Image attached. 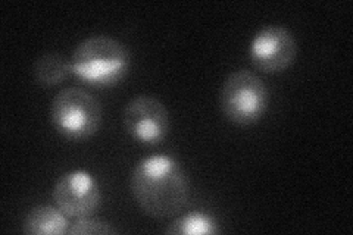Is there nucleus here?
Wrapping results in <instances>:
<instances>
[{"label": "nucleus", "mask_w": 353, "mask_h": 235, "mask_svg": "<svg viewBox=\"0 0 353 235\" xmlns=\"http://www.w3.org/2000/svg\"><path fill=\"white\" fill-rule=\"evenodd\" d=\"M168 234L174 235H215L219 232L216 219L203 210H193L190 214L176 216L170 227Z\"/></svg>", "instance_id": "10"}, {"label": "nucleus", "mask_w": 353, "mask_h": 235, "mask_svg": "<svg viewBox=\"0 0 353 235\" xmlns=\"http://www.w3.org/2000/svg\"><path fill=\"white\" fill-rule=\"evenodd\" d=\"M137 206L154 219L174 218L190 198V181L172 156L153 154L137 162L130 180Z\"/></svg>", "instance_id": "1"}, {"label": "nucleus", "mask_w": 353, "mask_h": 235, "mask_svg": "<svg viewBox=\"0 0 353 235\" xmlns=\"http://www.w3.org/2000/svg\"><path fill=\"white\" fill-rule=\"evenodd\" d=\"M70 216L58 206L39 205L32 207L24 219V231L32 235H63L70 232Z\"/></svg>", "instance_id": "8"}, {"label": "nucleus", "mask_w": 353, "mask_h": 235, "mask_svg": "<svg viewBox=\"0 0 353 235\" xmlns=\"http://www.w3.org/2000/svg\"><path fill=\"white\" fill-rule=\"evenodd\" d=\"M71 74V59L57 52L43 53L36 59L34 66H32V76H34V81L40 87L46 88L59 85Z\"/></svg>", "instance_id": "9"}, {"label": "nucleus", "mask_w": 353, "mask_h": 235, "mask_svg": "<svg viewBox=\"0 0 353 235\" xmlns=\"http://www.w3.org/2000/svg\"><path fill=\"white\" fill-rule=\"evenodd\" d=\"M297 40L283 25L261 28L249 46V59L256 70L265 74L285 71L297 58Z\"/></svg>", "instance_id": "6"}, {"label": "nucleus", "mask_w": 353, "mask_h": 235, "mask_svg": "<svg viewBox=\"0 0 353 235\" xmlns=\"http://www.w3.org/2000/svg\"><path fill=\"white\" fill-rule=\"evenodd\" d=\"M57 205L66 216H93L101 207L102 192L96 178L83 170L63 174L53 187L52 193Z\"/></svg>", "instance_id": "7"}, {"label": "nucleus", "mask_w": 353, "mask_h": 235, "mask_svg": "<svg viewBox=\"0 0 353 235\" xmlns=\"http://www.w3.org/2000/svg\"><path fill=\"white\" fill-rule=\"evenodd\" d=\"M50 121L62 137L87 140L101 128L102 105L83 88L66 87L52 100Z\"/></svg>", "instance_id": "3"}, {"label": "nucleus", "mask_w": 353, "mask_h": 235, "mask_svg": "<svg viewBox=\"0 0 353 235\" xmlns=\"http://www.w3.org/2000/svg\"><path fill=\"white\" fill-rule=\"evenodd\" d=\"M123 124L132 140L145 145H157L170 132V112L158 97L141 94L125 105Z\"/></svg>", "instance_id": "5"}, {"label": "nucleus", "mask_w": 353, "mask_h": 235, "mask_svg": "<svg viewBox=\"0 0 353 235\" xmlns=\"http://www.w3.org/2000/svg\"><path fill=\"white\" fill-rule=\"evenodd\" d=\"M118 231L112 227V223H109L105 219L94 218V216H85L77 219L68 234L72 235H112Z\"/></svg>", "instance_id": "11"}, {"label": "nucleus", "mask_w": 353, "mask_h": 235, "mask_svg": "<svg viewBox=\"0 0 353 235\" xmlns=\"http://www.w3.org/2000/svg\"><path fill=\"white\" fill-rule=\"evenodd\" d=\"M270 93L261 78L248 70L231 72L221 85L219 108L236 125H253L268 109Z\"/></svg>", "instance_id": "4"}, {"label": "nucleus", "mask_w": 353, "mask_h": 235, "mask_svg": "<svg viewBox=\"0 0 353 235\" xmlns=\"http://www.w3.org/2000/svg\"><path fill=\"white\" fill-rule=\"evenodd\" d=\"M131 56L123 43L109 36L84 39L71 56L72 75L87 85L106 88L123 81Z\"/></svg>", "instance_id": "2"}]
</instances>
